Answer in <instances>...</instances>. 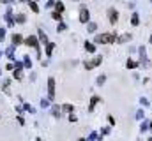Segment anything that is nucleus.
I'll return each instance as SVG.
<instances>
[{"label": "nucleus", "mask_w": 152, "mask_h": 141, "mask_svg": "<svg viewBox=\"0 0 152 141\" xmlns=\"http://www.w3.org/2000/svg\"><path fill=\"white\" fill-rule=\"evenodd\" d=\"M117 41V37L113 34H101V35H96V42H103V44H112Z\"/></svg>", "instance_id": "obj_1"}, {"label": "nucleus", "mask_w": 152, "mask_h": 141, "mask_svg": "<svg viewBox=\"0 0 152 141\" xmlns=\"http://www.w3.org/2000/svg\"><path fill=\"white\" fill-rule=\"evenodd\" d=\"M25 44H27V46H32V48H36V51H37V57H41V49H39V41H37V37H34V35L27 37V39H25Z\"/></svg>", "instance_id": "obj_2"}, {"label": "nucleus", "mask_w": 152, "mask_h": 141, "mask_svg": "<svg viewBox=\"0 0 152 141\" xmlns=\"http://www.w3.org/2000/svg\"><path fill=\"white\" fill-rule=\"evenodd\" d=\"M88 20H90V12H88L87 7L81 5V9H80V21H81V23H87Z\"/></svg>", "instance_id": "obj_3"}, {"label": "nucleus", "mask_w": 152, "mask_h": 141, "mask_svg": "<svg viewBox=\"0 0 152 141\" xmlns=\"http://www.w3.org/2000/svg\"><path fill=\"white\" fill-rule=\"evenodd\" d=\"M101 60H103V58H101V57H96V58H92V60H90V62H85V69H87V70L94 69V67H96V65H99V64H101Z\"/></svg>", "instance_id": "obj_4"}, {"label": "nucleus", "mask_w": 152, "mask_h": 141, "mask_svg": "<svg viewBox=\"0 0 152 141\" xmlns=\"http://www.w3.org/2000/svg\"><path fill=\"white\" fill-rule=\"evenodd\" d=\"M48 97H50V99L55 97V79H53V78L48 79Z\"/></svg>", "instance_id": "obj_5"}, {"label": "nucleus", "mask_w": 152, "mask_h": 141, "mask_svg": "<svg viewBox=\"0 0 152 141\" xmlns=\"http://www.w3.org/2000/svg\"><path fill=\"white\" fill-rule=\"evenodd\" d=\"M145 55H147L145 48H140V57H142V58H140V64H142V65H145V67H149V60H147V57H145Z\"/></svg>", "instance_id": "obj_6"}, {"label": "nucleus", "mask_w": 152, "mask_h": 141, "mask_svg": "<svg viewBox=\"0 0 152 141\" xmlns=\"http://www.w3.org/2000/svg\"><path fill=\"white\" fill-rule=\"evenodd\" d=\"M108 20H110V23H115V21L118 20V12H117L115 9H110V11H108Z\"/></svg>", "instance_id": "obj_7"}, {"label": "nucleus", "mask_w": 152, "mask_h": 141, "mask_svg": "<svg viewBox=\"0 0 152 141\" xmlns=\"http://www.w3.org/2000/svg\"><path fill=\"white\" fill-rule=\"evenodd\" d=\"M5 20H7L9 27H12V25H14V21H12V11H11V9H7V11H5Z\"/></svg>", "instance_id": "obj_8"}, {"label": "nucleus", "mask_w": 152, "mask_h": 141, "mask_svg": "<svg viewBox=\"0 0 152 141\" xmlns=\"http://www.w3.org/2000/svg\"><path fill=\"white\" fill-rule=\"evenodd\" d=\"M21 41H23V37L20 34H14L12 35V46H18V44H21Z\"/></svg>", "instance_id": "obj_9"}, {"label": "nucleus", "mask_w": 152, "mask_h": 141, "mask_svg": "<svg viewBox=\"0 0 152 141\" xmlns=\"http://www.w3.org/2000/svg\"><path fill=\"white\" fill-rule=\"evenodd\" d=\"M39 41H41L42 44H48V37H46V34H44L41 28H39Z\"/></svg>", "instance_id": "obj_10"}, {"label": "nucleus", "mask_w": 152, "mask_h": 141, "mask_svg": "<svg viewBox=\"0 0 152 141\" xmlns=\"http://www.w3.org/2000/svg\"><path fill=\"white\" fill-rule=\"evenodd\" d=\"M53 48H55V44H53V42H48V44H46V55H48V57H51Z\"/></svg>", "instance_id": "obj_11"}, {"label": "nucleus", "mask_w": 152, "mask_h": 141, "mask_svg": "<svg viewBox=\"0 0 152 141\" xmlns=\"http://www.w3.org/2000/svg\"><path fill=\"white\" fill-rule=\"evenodd\" d=\"M85 49H87L88 53H94V51H96V46L90 44V42H85Z\"/></svg>", "instance_id": "obj_12"}, {"label": "nucleus", "mask_w": 152, "mask_h": 141, "mask_svg": "<svg viewBox=\"0 0 152 141\" xmlns=\"http://www.w3.org/2000/svg\"><path fill=\"white\" fill-rule=\"evenodd\" d=\"M5 53H7V57H9V58H11V60H12V58H14V46H9V48H7V51H5Z\"/></svg>", "instance_id": "obj_13"}, {"label": "nucleus", "mask_w": 152, "mask_h": 141, "mask_svg": "<svg viewBox=\"0 0 152 141\" xmlns=\"http://www.w3.org/2000/svg\"><path fill=\"white\" fill-rule=\"evenodd\" d=\"M99 102V97H92V101H90V108H88V111H94V106Z\"/></svg>", "instance_id": "obj_14"}, {"label": "nucleus", "mask_w": 152, "mask_h": 141, "mask_svg": "<svg viewBox=\"0 0 152 141\" xmlns=\"http://www.w3.org/2000/svg\"><path fill=\"white\" fill-rule=\"evenodd\" d=\"M51 115H53V116H60V108H58V106H53V108H51Z\"/></svg>", "instance_id": "obj_15"}, {"label": "nucleus", "mask_w": 152, "mask_h": 141, "mask_svg": "<svg viewBox=\"0 0 152 141\" xmlns=\"http://www.w3.org/2000/svg\"><path fill=\"white\" fill-rule=\"evenodd\" d=\"M55 9H57V12L60 14V12L64 11V4H62V2H57V4H55Z\"/></svg>", "instance_id": "obj_16"}, {"label": "nucleus", "mask_w": 152, "mask_h": 141, "mask_svg": "<svg viewBox=\"0 0 152 141\" xmlns=\"http://www.w3.org/2000/svg\"><path fill=\"white\" fill-rule=\"evenodd\" d=\"M131 23H133L134 27H136V25L140 23V18H138V14H133V18H131Z\"/></svg>", "instance_id": "obj_17"}, {"label": "nucleus", "mask_w": 152, "mask_h": 141, "mask_svg": "<svg viewBox=\"0 0 152 141\" xmlns=\"http://www.w3.org/2000/svg\"><path fill=\"white\" fill-rule=\"evenodd\" d=\"M23 65H25V67H28V69L32 67V62H30V58H28V57H25V58H23Z\"/></svg>", "instance_id": "obj_18"}, {"label": "nucleus", "mask_w": 152, "mask_h": 141, "mask_svg": "<svg viewBox=\"0 0 152 141\" xmlns=\"http://www.w3.org/2000/svg\"><path fill=\"white\" fill-rule=\"evenodd\" d=\"M96 28H97V25H96V23H88V27H87V30H88V32H96Z\"/></svg>", "instance_id": "obj_19"}, {"label": "nucleus", "mask_w": 152, "mask_h": 141, "mask_svg": "<svg viewBox=\"0 0 152 141\" xmlns=\"http://www.w3.org/2000/svg\"><path fill=\"white\" fill-rule=\"evenodd\" d=\"M136 65H138V64H136L134 60H127V69H134Z\"/></svg>", "instance_id": "obj_20"}, {"label": "nucleus", "mask_w": 152, "mask_h": 141, "mask_svg": "<svg viewBox=\"0 0 152 141\" xmlns=\"http://www.w3.org/2000/svg\"><path fill=\"white\" fill-rule=\"evenodd\" d=\"M149 125H151V124H149V122H143V124H142V125H140V131H142V132H145V131H147V129H149Z\"/></svg>", "instance_id": "obj_21"}, {"label": "nucleus", "mask_w": 152, "mask_h": 141, "mask_svg": "<svg viewBox=\"0 0 152 141\" xmlns=\"http://www.w3.org/2000/svg\"><path fill=\"white\" fill-rule=\"evenodd\" d=\"M30 9H32L34 12H39V7H37V4H36V2H30Z\"/></svg>", "instance_id": "obj_22"}, {"label": "nucleus", "mask_w": 152, "mask_h": 141, "mask_svg": "<svg viewBox=\"0 0 152 141\" xmlns=\"http://www.w3.org/2000/svg\"><path fill=\"white\" fill-rule=\"evenodd\" d=\"M129 39H131V35H129V34H124L120 39H118V41H120V42H126V41H129Z\"/></svg>", "instance_id": "obj_23"}, {"label": "nucleus", "mask_w": 152, "mask_h": 141, "mask_svg": "<svg viewBox=\"0 0 152 141\" xmlns=\"http://www.w3.org/2000/svg\"><path fill=\"white\" fill-rule=\"evenodd\" d=\"M14 78L16 79H21V69H14Z\"/></svg>", "instance_id": "obj_24"}, {"label": "nucleus", "mask_w": 152, "mask_h": 141, "mask_svg": "<svg viewBox=\"0 0 152 141\" xmlns=\"http://www.w3.org/2000/svg\"><path fill=\"white\" fill-rule=\"evenodd\" d=\"M16 21H18V23H25V16H23V14H18V16H16Z\"/></svg>", "instance_id": "obj_25"}, {"label": "nucleus", "mask_w": 152, "mask_h": 141, "mask_svg": "<svg viewBox=\"0 0 152 141\" xmlns=\"http://www.w3.org/2000/svg\"><path fill=\"white\" fill-rule=\"evenodd\" d=\"M62 109H64V111H73L75 108H73L71 104H64V106H62Z\"/></svg>", "instance_id": "obj_26"}, {"label": "nucleus", "mask_w": 152, "mask_h": 141, "mask_svg": "<svg viewBox=\"0 0 152 141\" xmlns=\"http://www.w3.org/2000/svg\"><path fill=\"white\" fill-rule=\"evenodd\" d=\"M104 81H106V76H99L97 78V85H103Z\"/></svg>", "instance_id": "obj_27"}, {"label": "nucleus", "mask_w": 152, "mask_h": 141, "mask_svg": "<svg viewBox=\"0 0 152 141\" xmlns=\"http://www.w3.org/2000/svg\"><path fill=\"white\" fill-rule=\"evenodd\" d=\"M2 86H4V92H9V79H5Z\"/></svg>", "instance_id": "obj_28"}, {"label": "nucleus", "mask_w": 152, "mask_h": 141, "mask_svg": "<svg viewBox=\"0 0 152 141\" xmlns=\"http://www.w3.org/2000/svg\"><path fill=\"white\" fill-rule=\"evenodd\" d=\"M53 20L60 21V20H62V14H58V12H53Z\"/></svg>", "instance_id": "obj_29"}, {"label": "nucleus", "mask_w": 152, "mask_h": 141, "mask_svg": "<svg viewBox=\"0 0 152 141\" xmlns=\"http://www.w3.org/2000/svg\"><path fill=\"white\" fill-rule=\"evenodd\" d=\"M136 118H138V120H142V118H143V109L136 111Z\"/></svg>", "instance_id": "obj_30"}, {"label": "nucleus", "mask_w": 152, "mask_h": 141, "mask_svg": "<svg viewBox=\"0 0 152 141\" xmlns=\"http://www.w3.org/2000/svg\"><path fill=\"white\" fill-rule=\"evenodd\" d=\"M25 109H27V111H30V113H36V109H34L30 104H25Z\"/></svg>", "instance_id": "obj_31"}, {"label": "nucleus", "mask_w": 152, "mask_h": 141, "mask_svg": "<svg viewBox=\"0 0 152 141\" xmlns=\"http://www.w3.org/2000/svg\"><path fill=\"white\" fill-rule=\"evenodd\" d=\"M41 106H42V108H48V106H50V101H46V99H42V101H41Z\"/></svg>", "instance_id": "obj_32"}, {"label": "nucleus", "mask_w": 152, "mask_h": 141, "mask_svg": "<svg viewBox=\"0 0 152 141\" xmlns=\"http://www.w3.org/2000/svg\"><path fill=\"white\" fill-rule=\"evenodd\" d=\"M66 28H67V27H66V25H64V23H58V32H64V30H66Z\"/></svg>", "instance_id": "obj_33"}, {"label": "nucleus", "mask_w": 152, "mask_h": 141, "mask_svg": "<svg viewBox=\"0 0 152 141\" xmlns=\"http://www.w3.org/2000/svg\"><path fill=\"white\" fill-rule=\"evenodd\" d=\"M4 37H5V30L0 28V41H4Z\"/></svg>", "instance_id": "obj_34"}, {"label": "nucleus", "mask_w": 152, "mask_h": 141, "mask_svg": "<svg viewBox=\"0 0 152 141\" xmlns=\"http://www.w3.org/2000/svg\"><path fill=\"white\" fill-rule=\"evenodd\" d=\"M21 67H23V64H21V62H16V64H14V69H21Z\"/></svg>", "instance_id": "obj_35"}, {"label": "nucleus", "mask_w": 152, "mask_h": 141, "mask_svg": "<svg viewBox=\"0 0 152 141\" xmlns=\"http://www.w3.org/2000/svg\"><path fill=\"white\" fill-rule=\"evenodd\" d=\"M140 101H142V104L143 106H149V101H147V99H140Z\"/></svg>", "instance_id": "obj_36"}, {"label": "nucleus", "mask_w": 152, "mask_h": 141, "mask_svg": "<svg viewBox=\"0 0 152 141\" xmlns=\"http://www.w3.org/2000/svg\"><path fill=\"white\" fill-rule=\"evenodd\" d=\"M78 141H87V140H83V138H80V140H78Z\"/></svg>", "instance_id": "obj_37"}, {"label": "nucleus", "mask_w": 152, "mask_h": 141, "mask_svg": "<svg viewBox=\"0 0 152 141\" xmlns=\"http://www.w3.org/2000/svg\"><path fill=\"white\" fill-rule=\"evenodd\" d=\"M151 42H152V35H151Z\"/></svg>", "instance_id": "obj_38"}, {"label": "nucleus", "mask_w": 152, "mask_h": 141, "mask_svg": "<svg viewBox=\"0 0 152 141\" xmlns=\"http://www.w3.org/2000/svg\"><path fill=\"white\" fill-rule=\"evenodd\" d=\"M0 58H2V53H0Z\"/></svg>", "instance_id": "obj_39"}, {"label": "nucleus", "mask_w": 152, "mask_h": 141, "mask_svg": "<svg viewBox=\"0 0 152 141\" xmlns=\"http://www.w3.org/2000/svg\"><path fill=\"white\" fill-rule=\"evenodd\" d=\"M37 141H42V140H37Z\"/></svg>", "instance_id": "obj_40"}]
</instances>
